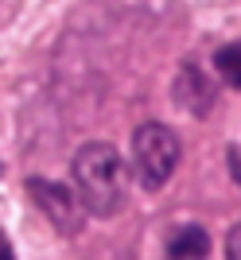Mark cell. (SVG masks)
I'll list each match as a JSON object with an SVG mask.
<instances>
[{"label":"cell","mask_w":241,"mask_h":260,"mask_svg":"<svg viewBox=\"0 0 241 260\" xmlns=\"http://www.w3.org/2000/svg\"><path fill=\"white\" fill-rule=\"evenodd\" d=\"M179 167V136L160 120H148L132 132V171L144 190H160V186L175 175Z\"/></svg>","instance_id":"cell-2"},{"label":"cell","mask_w":241,"mask_h":260,"mask_svg":"<svg viewBox=\"0 0 241 260\" xmlns=\"http://www.w3.org/2000/svg\"><path fill=\"white\" fill-rule=\"evenodd\" d=\"M218 70H222V78L230 82V89H241V47L237 43H230V47H222L218 51Z\"/></svg>","instance_id":"cell-6"},{"label":"cell","mask_w":241,"mask_h":260,"mask_svg":"<svg viewBox=\"0 0 241 260\" xmlns=\"http://www.w3.org/2000/svg\"><path fill=\"white\" fill-rule=\"evenodd\" d=\"M27 194H32V202L43 210V217L63 237H78L82 233L86 217H82V202H78L74 186L55 183V179H27Z\"/></svg>","instance_id":"cell-3"},{"label":"cell","mask_w":241,"mask_h":260,"mask_svg":"<svg viewBox=\"0 0 241 260\" xmlns=\"http://www.w3.org/2000/svg\"><path fill=\"white\" fill-rule=\"evenodd\" d=\"M237 241H241V225H233V229H230V245H226V256H230V260H237V256H241Z\"/></svg>","instance_id":"cell-7"},{"label":"cell","mask_w":241,"mask_h":260,"mask_svg":"<svg viewBox=\"0 0 241 260\" xmlns=\"http://www.w3.org/2000/svg\"><path fill=\"white\" fill-rule=\"evenodd\" d=\"M206 252H210V237H206V229H198V225H179L167 237V256H175V260L206 256Z\"/></svg>","instance_id":"cell-5"},{"label":"cell","mask_w":241,"mask_h":260,"mask_svg":"<svg viewBox=\"0 0 241 260\" xmlns=\"http://www.w3.org/2000/svg\"><path fill=\"white\" fill-rule=\"evenodd\" d=\"M0 171H4V163H0Z\"/></svg>","instance_id":"cell-10"},{"label":"cell","mask_w":241,"mask_h":260,"mask_svg":"<svg viewBox=\"0 0 241 260\" xmlns=\"http://www.w3.org/2000/svg\"><path fill=\"white\" fill-rule=\"evenodd\" d=\"M226 163H230V175H233V183H237V179H241V171H237V148L226 152Z\"/></svg>","instance_id":"cell-8"},{"label":"cell","mask_w":241,"mask_h":260,"mask_svg":"<svg viewBox=\"0 0 241 260\" xmlns=\"http://www.w3.org/2000/svg\"><path fill=\"white\" fill-rule=\"evenodd\" d=\"M70 175H74V194L86 214H94V217L120 214L129 183H125V159H120V152L113 144H105V140L82 144L74 152Z\"/></svg>","instance_id":"cell-1"},{"label":"cell","mask_w":241,"mask_h":260,"mask_svg":"<svg viewBox=\"0 0 241 260\" xmlns=\"http://www.w3.org/2000/svg\"><path fill=\"white\" fill-rule=\"evenodd\" d=\"M12 256H16V252H12V245L4 241V233H0V260H12Z\"/></svg>","instance_id":"cell-9"},{"label":"cell","mask_w":241,"mask_h":260,"mask_svg":"<svg viewBox=\"0 0 241 260\" xmlns=\"http://www.w3.org/2000/svg\"><path fill=\"white\" fill-rule=\"evenodd\" d=\"M175 101L187 109V113H195V117L210 113V105H214V89H210L206 74H202L198 66H183V70H179V82H175Z\"/></svg>","instance_id":"cell-4"}]
</instances>
